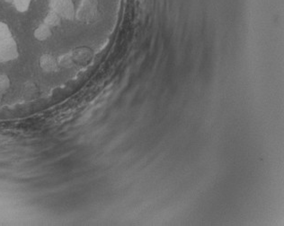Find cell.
<instances>
[{
	"label": "cell",
	"mask_w": 284,
	"mask_h": 226,
	"mask_svg": "<svg viewBox=\"0 0 284 226\" xmlns=\"http://www.w3.org/2000/svg\"><path fill=\"white\" fill-rule=\"evenodd\" d=\"M18 56L17 43L13 37L0 40V63L15 60Z\"/></svg>",
	"instance_id": "cell-1"
},
{
	"label": "cell",
	"mask_w": 284,
	"mask_h": 226,
	"mask_svg": "<svg viewBox=\"0 0 284 226\" xmlns=\"http://www.w3.org/2000/svg\"><path fill=\"white\" fill-rule=\"evenodd\" d=\"M50 10L62 18L72 20L76 16V9L72 0H50Z\"/></svg>",
	"instance_id": "cell-2"
},
{
	"label": "cell",
	"mask_w": 284,
	"mask_h": 226,
	"mask_svg": "<svg viewBox=\"0 0 284 226\" xmlns=\"http://www.w3.org/2000/svg\"><path fill=\"white\" fill-rule=\"evenodd\" d=\"M96 10L97 2L96 0H82L76 12V16L80 21H89L96 15Z\"/></svg>",
	"instance_id": "cell-3"
},
{
	"label": "cell",
	"mask_w": 284,
	"mask_h": 226,
	"mask_svg": "<svg viewBox=\"0 0 284 226\" xmlns=\"http://www.w3.org/2000/svg\"><path fill=\"white\" fill-rule=\"evenodd\" d=\"M40 67L47 73H52L58 71V60L50 54H44L40 58Z\"/></svg>",
	"instance_id": "cell-4"
},
{
	"label": "cell",
	"mask_w": 284,
	"mask_h": 226,
	"mask_svg": "<svg viewBox=\"0 0 284 226\" xmlns=\"http://www.w3.org/2000/svg\"><path fill=\"white\" fill-rule=\"evenodd\" d=\"M52 35L51 31V28L46 25L45 23H42L41 25H39L35 31H34V36L37 41L40 42H43L46 41L48 39L50 38V36Z\"/></svg>",
	"instance_id": "cell-5"
},
{
	"label": "cell",
	"mask_w": 284,
	"mask_h": 226,
	"mask_svg": "<svg viewBox=\"0 0 284 226\" xmlns=\"http://www.w3.org/2000/svg\"><path fill=\"white\" fill-rule=\"evenodd\" d=\"M61 21H62V17L59 16L58 14H56L55 12L50 10L47 16H45L44 18V23L48 26L50 27V28H53V27L58 26L61 24Z\"/></svg>",
	"instance_id": "cell-6"
},
{
	"label": "cell",
	"mask_w": 284,
	"mask_h": 226,
	"mask_svg": "<svg viewBox=\"0 0 284 226\" xmlns=\"http://www.w3.org/2000/svg\"><path fill=\"white\" fill-rule=\"evenodd\" d=\"M31 2L32 0H13L15 8L20 13L26 12L30 8Z\"/></svg>",
	"instance_id": "cell-7"
},
{
	"label": "cell",
	"mask_w": 284,
	"mask_h": 226,
	"mask_svg": "<svg viewBox=\"0 0 284 226\" xmlns=\"http://www.w3.org/2000/svg\"><path fill=\"white\" fill-rule=\"evenodd\" d=\"M10 87V79L7 75L0 74V98Z\"/></svg>",
	"instance_id": "cell-8"
},
{
	"label": "cell",
	"mask_w": 284,
	"mask_h": 226,
	"mask_svg": "<svg viewBox=\"0 0 284 226\" xmlns=\"http://www.w3.org/2000/svg\"><path fill=\"white\" fill-rule=\"evenodd\" d=\"M12 37L11 31L7 23L0 22V40Z\"/></svg>",
	"instance_id": "cell-9"
},
{
	"label": "cell",
	"mask_w": 284,
	"mask_h": 226,
	"mask_svg": "<svg viewBox=\"0 0 284 226\" xmlns=\"http://www.w3.org/2000/svg\"><path fill=\"white\" fill-rule=\"evenodd\" d=\"M58 64L59 67L62 66L63 68H69L72 65V57L69 54H64L62 55L61 58H59Z\"/></svg>",
	"instance_id": "cell-10"
},
{
	"label": "cell",
	"mask_w": 284,
	"mask_h": 226,
	"mask_svg": "<svg viewBox=\"0 0 284 226\" xmlns=\"http://www.w3.org/2000/svg\"><path fill=\"white\" fill-rule=\"evenodd\" d=\"M5 1H9V0H5Z\"/></svg>",
	"instance_id": "cell-11"
}]
</instances>
